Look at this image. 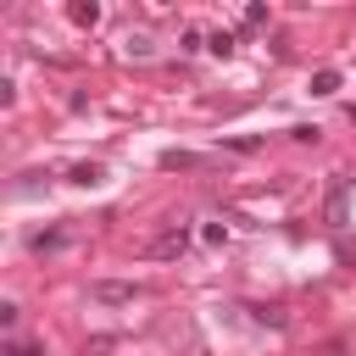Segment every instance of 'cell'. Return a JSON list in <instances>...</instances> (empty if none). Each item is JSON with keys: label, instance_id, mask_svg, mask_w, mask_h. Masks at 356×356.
<instances>
[{"label": "cell", "instance_id": "cell-1", "mask_svg": "<svg viewBox=\"0 0 356 356\" xmlns=\"http://www.w3.org/2000/svg\"><path fill=\"white\" fill-rule=\"evenodd\" d=\"M139 295H145V289H139V284H122V278H95V284H89V300H95V306H134Z\"/></svg>", "mask_w": 356, "mask_h": 356}, {"label": "cell", "instance_id": "cell-2", "mask_svg": "<svg viewBox=\"0 0 356 356\" xmlns=\"http://www.w3.org/2000/svg\"><path fill=\"white\" fill-rule=\"evenodd\" d=\"M161 167L167 172H200V167H211V156H200V150H161Z\"/></svg>", "mask_w": 356, "mask_h": 356}, {"label": "cell", "instance_id": "cell-3", "mask_svg": "<svg viewBox=\"0 0 356 356\" xmlns=\"http://www.w3.org/2000/svg\"><path fill=\"white\" fill-rule=\"evenodd\" d=\"M184 250H189V228H167L150 239V256H184Z\"/></svg>", "mask_w": 356, "mask_h": 356}, {"label": "cell", "instance_id": "cell-4", "mask_svg": "<svg viewBox=\"0 0 356 356\" xmlns=\"http://www.w3.org/2000/svg\"><path fill=\"white\" fill-rule=\"evenodd\" d=\"M67 17H72L78 28H95V22H100V6H95V0H72V6H67Z\"/></svg>", "mask_w": 356, "mask_h": 356}, {"label": "cell", "instance_id": "cell-5", "mask_svg": "<svg viewBox=\"0 0 356 356\" xmlns=\"http://www.w3.org/2000/svg\"><path fill=\"white\" fill-rule=\"evenodd\" d=\"M67 178H72V184H83V189H89V184H100V178H106V167H100V161H78V167H72V172H67Z\"/></svg>", "mask_w": 356, "mask_h": 356}, {"label": "cell", "instance_id": "cell-6", "mask_svg": "<svg viewBox=\"0 0 356 356\" xmlns=\"http://www.w3.org/2000/svg\"><path fill=\"white\" fill-rule=\"evenodd\" d=\"M339 89V67H323V72H312V95H334Z\"/></svg>", "mask_w": 356, "mask_h": 356}, {"label": "cell", "instance_id": "cell-7", "mask_svg": "<svg viewBox=\"0 0 356 356\" xmlns=\"http://www.w3.org/2000/svg\"><path fill=\"white\" fill-rule=\"evenodd\" d=\"M122 56H134V61H150V39H145V33H128V39H122Z\"/></svg>", "mask_w": 356, "mask_h": 356}, {"label": "cell", "instance_id": "cell-8", "mask_svg": "<svg viewBox=\"0 0 356 356\" xmlns=\"http://www.w3.org/2000/svg\"><path fill=\"white\" fill-rule=\"evenodd\" d=\"M67 245V234L61 228H50V234H33V256H44V250H61Z\"/></svg>", "mask_w": 356, "mask_h": 356}, {"label": "cell", "instance_id": "cell-9", "mask_svg": "<svg viewBox=\"0 0 356 356\" xmlns=\"http://www.w3.org/2000/svg\"><path fill=\"white\" fill-rule=\"evenodd\" d=\"M206 50H217V56H234V33H228V28H217V33L206 39Z\"/></svg>", "mask_w": 356, "mask_h": 356}, {"label": "cell", "instance_id": "cell-10", "mask_svg": "<svg viewBox=\"0 0 356 356\" xmlns=\"http://www.w3.org/2000/svg\"><path fill=\"white\" fill-rule=\"evenodd\" d=\"M6 356H44V345H33V339H6Z\"/></svg>", "mask_w": 356, "mask_h": 356}, {"label": "cell", "instance_id": "cell-11", "mask_svg": "<svg viewBox=\"0 0 356 356\" xmlns=\"http://www.w3.org/2000/svg\"><path fill=\"white\" fill-rule=\"evenodd\" d=\"M317 134H323V128H317V122H295V128H289V139H300V145H312V139H317Z\"/></svg>", "mask_w": 356, "mask_h": 356}, {"label": "cell", "instance_id": "cell-12", "mask_svg": "<svg viewBox=\"0 0 356 356\" xmlns=\"http://www.w3.org/2000/svg\"><path fill=\"white\" fill-rule=\"evenodd\" d=\"M222 145H228V150H261L256 134H234V139H222Z\"/></svg>", "mask_w": 356, "mask_h": 356}, {"label": "cell", "instance_id": "cell-13", "mask_svg": "<svg viewBox=\"0 0 356 356\" xmlns=\"http://www.w3.org/2000/svg\"><path fill=\"white\" fill-rule=\"evenodd\" d=\"M328 217H334V222H345V189H334V195H328Z\"/></svg>", "mask_w": 356, "mask_h": 356}, {"label": "cell", "instance_id": "cell-14", "mask_svg": "<svg viewBox=\"0 0 356 356\" xmlns=\"http://www.w3.org/2000/svg\"><path fill=\"white\" fill-rule=\"evenodd\" d=\"M267 22V6H245V28H261Z\"/></svg>", "mask_w": 356, "mask_h": 356}, {"label": "cell", "instance_id": "cell-15", "mask_svg": "<svg viewBox=\"0 0 356 356\" xmlns=\"http://www.w3.org/2000/svg\"><path fill=\"white\" fill-rule=\"evenodd\" d=\"M350 122H356V106H350Z\"/></svg>", "mask_w": 356, "mask_h": 356}]
</instances>
